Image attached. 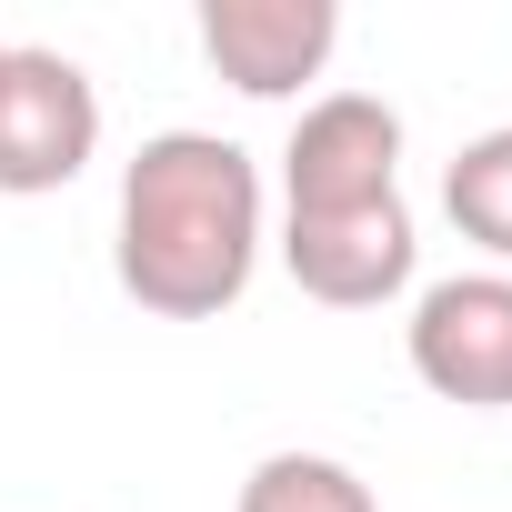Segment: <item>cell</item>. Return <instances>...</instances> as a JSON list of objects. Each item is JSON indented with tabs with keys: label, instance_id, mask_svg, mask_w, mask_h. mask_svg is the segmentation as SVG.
Listing matches in <instances>:
<instances>
[{
	"label": "cell",
	"instance_id": "cell-1",
	"mask_svg": "<svg viewBox=\"0 0 512 512\" xmlns=\"http://www.w3.org/2000/svg\"><path fill=\"white\" fill-rule=\"evenodd\" d=\"M272 241L262 161L221 131H151L121 161L111 211V272L151 322H221Z\"/></svg>",
	"mask_w": 512,
	"mask_h": 512
},
{
	"label": "cell",
	"instance_id": "cell-2",
	"mask_svg": "<svg viewBox=\"0 0 512 512\" xmlns=\"http://www.w3.org/2000/svg\"><path fill=\"white\" fill-rule=\"evenodd\" d=\"M91 161H101V91H91V71L71 51L11 41V61H0V191L41 201V191H71Z\"/></svg>",
	"mask_w": 512,
	"mask_h": 512
},
{
	"label": "cell",
	"instance_id": "cell-3",
	"mask_svg": "<svg viewBox=\"0 0 512 512\" xmlns=\"http://www.w3.org/2000/svg\"><path fill=\"white\" fill-rule=\"evenodd\" d=\"M282 272L302 302L322 312H382L412 292L422 272V231H412V201H352V211H282Z\"/></svg>",
	"mask_w": 512,
	"mask_h": 512
},
{
	"label": "cell",
	"instance_id": "cell-4",
	"mask_svg": "<svg viewBox=\"0 0 512 512\" xmlns=\"http://www.w3.org/2000/svg\"><path fill=\"white\" fill-rule=\"evenodd\" d=\"M412 382L462 412H512V272H452L412 292Z\"/></svg>",
	"mask_w": 512,
	"mask_h": 512
},
{
	"label": "cell",
	"instance_id": "cell-5",
	"mask_svg": "<svg viewBox=\"0 0 512 512\" xmlns=\"http://www.w3.org/2000/svg\"><path fill=\"white\" fill-rule=\"evenodd\" d=\"M402 191V111L382 91H322L302 101L282 141V211H352Z\"/></svg>",
	"mask_w": 512,
	"mask_h": 512
},
{
	"label": "cell",
	"instance_id": "cell-6",
	"mask_svg": "<svg viewBox=\"0 0 512 512\" xmlns=\"http://www.w3.org/2000/svg\"><path fill=\"white\" fill-rule=\"evenodd\" d=\"M342 51L332 0H201V61L241 101H302Z\"/></svg>",
	"mask_w": 512,
	"mask_h": 512
},
{
	"label": "cell",
	"instance_id": "cell-7",
	"mask_svg": "<svg viewBox=\"0 0 512 512\" xmlns=\"http://www.w3.org/2000/svg\"><path fill=\"white\" fill-rule=\"evenodd\" d=\"M442 211H452V231L482 251V272H512V121L472 131V141L442 161Z\"/></svg>",
	"mask_w": 512,
	"mask_h": 512
},
{
	"label": "cell",
	"instance_id": "cell-8",
	"mask_svg": "<svg viewBox=\"0 0 512 512\" xmlns=\"http://www.w3.org/2000/svg\"><path fill=\"white\" fill-rule=\"evenodd\" d=\"M231 512H382V502H372V482L342 452H262L241 472Z\"/></svg>",
	"mask_w": 512,
	"mask_h": 512
},
{
	"label": "cell",
	"instance_id": "cell-9",
	"mask_svg": "<svg viewBox=\"0 0 512 512\" xmlns=\"http://www.w3.org/2000/svg\"><path fill=\"white\" fill-rule=\"evenodd\" d=\"M0 61H11V41H0Z\"/></svg>",
	"mask_w": 512,
	"mask_h": 512
}]
</instances>
